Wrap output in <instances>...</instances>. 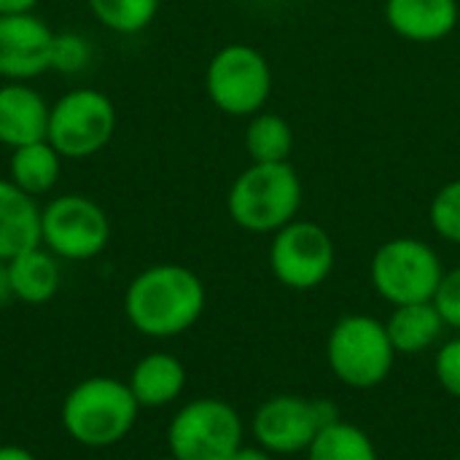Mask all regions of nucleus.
I'll return each mask as SVG.
<instances>
[{"instance_id": "412c9836", "label": "nucleus", "mask_w": 460, "mask_h": 460, "mask_svg": "<svg viewBox=\"0 0 460 460\" xmlns=\"http://www.w3.org/2000/svg\"><path fill=\"white\" fill-rule=\"evenodd\" d=\"M307 460H377L375 442L353 423L334 420L307 450Z\"/></svg>"}, {"instance_id": "6ab92c4d", "label": "nucleus", "mask_w": 460, "mask_h": 460, "mask_svg": "<svg viewBox=\"0 0 460 460\" xmlns=\"http://www.w3.org/2000/svg\"><path fill=\"white\" fill-rule=\"evenodd\" d=\"M62 162L65 159L49 140L19 146L8 156V181L38 199L40 194H49L59 183Z\"/></svg>"}, {"instance_id": "5701e85b", "label": "nucleus", "mask_w": 460, "mask_h": 460, "mask_svg": "<svg viewBox=\"0 0 460 460\" xmlns=\"http://www.w3.org/2000/svg\"><path fill=\"white\" fill-rule=\"evenodd\" d=\"M431 229L445 240L460 245V178L445 183L429 205Z\"/></svg>"}, {"instance_id": "c756f323", "label": "nucleus", "mask_w": 460, "mask_h": 460, "mask_svg": "<svg viewBox=\"0 0 460 460\" xmlns=\"http://www.w3.org/2000/svg\"><path fill=\"white\" fill-rule=\"evenodd\" d=\"M0 460H38L27 447L19 445H3L0 447Z\"/></svg>"}, {"instance_id": "aec40b11", "label": "nucleus", "mask_w": 460, "mask_h": 460, "mask_svg": "<svg viewBox=\"0 0 460 460\" xmlns=\"http://www.w3.org/2000/svg\"><path fill=\"white\" fill-rule=\"evenodd\" d=\"M243 143L251 162H288L294 148V129L280 113L259 111L248 119Z\"/></svg>"}, {"instance_id": "dca6fc26", "label": "nucleus", "mask_w": 460, "mask_h": 460, "mask_svg": "<svg viewBox=\"0 0 460 460\" xmlns=\"http://www.w3.org/2000/svg\"><path fill=\"white\" fill-rule=\"evenodd\" d=\"M127 385L140 410H159L183 394L186 367L170 353H148L132 367Z\"/></svg>"}, {"instance_id": "f257e3e1", "label": "nucleus", "mask_w": 460, "mask_h": 460, "mask_svg": "<svg viewBox=\"0 0 460 460\" xmlns=\"http://www.w3.org/2000/svg\"><path fill=\"white\" fill-rule=\"evenodd\" d=\"M205 283L183 264H154L132 278L124 294L129 326L154 340L189 332L205 313Z\"/></svg>"}, {"instance_id": "c85d7f7f", "label": "nucleus", "mask_w": 460, "mask_h": 460, "mask_svg": "<svg viewBox=\"0 0 460 460\" xmlns=\"http://www.w3.org/2000/svg\"><path fill=\"white\" fill-rule=\"evenodd\" d=\"M13 299V288H11V272H8V261H0V307L8 305Z\"/></svg>"}, {"instance_id": "0eeeda50", "label": "nucleus", "mask_w": 460, "mask_h": 460, "mask_svg": "<svg viewBox=\"0 0 460 460\" xmlns=\"http://www.w3.org/2000/svg\"><path fill=\"white\" fill-rule=\"evenodd\" d=\"M445 275L439 253L418 237H394L383 243L369 264L375 291L394 307L431 302Z\"/></svg>"}, {"instance_id": "7ed1b4c3", "label": "nucleus", "mask_w": 460, "mask_h": 460, "mask_svg": "<svg viewBox=\"0 0 460 460\" xmlns=\"http://www.w3.org/2000/svg\"><path fill=\"white\" fill-rule=\"evenodd\" d=\"M140 404L129 385L116 377H86L62 402L65 434L81 447L102 450L119 445L137 423Z\"/></svg>"}, {"instance_id": "1a4fd4ad", "label": "nucleus", "mask_w": 460, "mask_h": 460, "mask_svg": "<svg viewBox=\"0 0 460 460\" xmlns=\"http://www.w3.org/2000/svg\"><path fill=\"white\" fill-rule=\"evenodd\" d=\"M111 243L108 213L84 194H59L40 208V245L59 261L97 259Z\"/></svg>"}, {"instance_id": "bb28decb", "label": "nucleus", "mask_w": 460, "mask_h": 460, "mask_svg": "<svg viewBox=\"0 0 460 460\" xmlns=\"http://www.w3.org/2000/svg\"><path fill=\"white\" fill-rule=\"evenodd\" d=\"M40 0H0V16H8V13H27V11H35Z\"/></svg>"}, {"instance_id": "4be33fe9", "label": "nucleus", "mask_w": 460, "mask_h": 460, "mask_svg": "<svg viewBox=\"0 0 460 460\" xmlns=\"http://www.w3.org/2000/svg\"><path fill=\"white\" fill-rule=\"evenodd\" d=\"M92 16L116 35L143 32L159 13L162 0H86Z\"/></svg>"}, {"instance_id": "9d476101", "label": "nucleus", "mask_w": 460, "mask_h": 460, "mask_svg": "<svg viewBox=\"0 0 460 460\" xmlns=\"http://www.w3.org/2000/svg\"><path fill=\"white\" fill-rule=\"evenodd\" d=\"M334 420H340V412L332 402L280 394L259 404L251 420V434L256 445L272 456H296L307 453L315 437Z\"/></svg>"}, {"instance_id": "9b49d317", "label": "nucleus", "mask_w": 460, "mask_h": 460, "mask_svg": "<svg viewBox=\"0 0 460 460\" xmlns=\"http://www.w3.org/2000/svg\"><path fill=\"white\" fill-rule=\"evenodd\" d=\"M337 264V248L332 234L315 224L294 218L272 234L270 270L275 280L291 291H313L329 280Z\"/></svg>"}, {"instance_id": "2eb2a0df", "label": "nucleus", "mask_w": 460, "mask_h": 460, "mask_svg": "<svg viewBox=\"0 0 460 460\" xmlns=\"http://www.w3.org/2000/svg\"><path fill=\"white\" fill-rule=\"evenodd\" d=\"M40 245V205L8 178H0V261Z\"/></svg>"}, {"instance_id": "7c9ffc66", "label": "nucleus", "mask_w": 460, "mask_h": 460, "mask_svg": "<svg viewBox=\"0 0 460 460\" xmlns=\"http://www.w3.org/2000/svg\"><path fill=\"white\" fill-rule=\"evenodd\" d=\"M159 460H175V458H159Z\"/></svg>"}, {"instance_id": "39448f33", "label": "nucleus", "mask_w": 460, "mask_h": 460, "mask_svg": "<svg viewBox=\"0 0 460 460\" xmlns=\"http://www.w3.org/2000/svg\"><path fill=\"white\" fill-rule=\"evenodd\" d=\"M205 92L221 113L251 119L272 94L270 59L251 43H226L205 67Z\"/></svg>"}, {"instance_id": "f03ea898", "label": "nucleus", "mask_w": 460, "mask_h": 460, "mask_svg": "<svg viewBox=\"0 0 460 460\" xmlns=\"http://www.w3.org/2000/svg\"><path fill=\"white\" fill-rule=\"evenodd\" d=\"M302 178L291 162H251L229 186L226 213L251 234H275L299 216Z\"/></svg>"}, {"instance_id": "b1692460", "label": "nucleus", "mask_w": 460, "mask_h": 460, "mask_svg": "<svg viewBox=\"0 0 460 460\" xmlns=\"http://www.w3.org/2000/svg\"><path fill=\"white\" fill-rule=\"evenodd\" d=\"M92 62V46L78 32H57L51 49V70L62 75H75Z\"/></svg>"}, {"instance_id": "cd10ccee", "label": "nucleus", "mask_w": 460, "mask_h": 460, "mask_svg": "<svg viewBox=\"0 0 460 460\" xmlns=\"http://www.w3.org/2000/svg\"><path fill=\"white\" fill-rule=\"evenodd\" d=\"M229 460H275V458H272V453H267V450H264V447H259V445H256V447L243 445V447H240V450H237V453H234Z\"/></svg>"}, {"instance_id": "ddd939ff", "label": "nucleus", "mask_w": 460, "mask_h": 460, "mask_svg": "<svg viewBox=\"0 0 460 460\" xmlns=\"http://www.w3.org/2000/svg\"><path fill=\"white\" fill-rule=\"evenodd\" d=\"M49 102L27 81H5L0 86V146L19 148L46 140Z\"/></svg>"}, {"instance_id": "2f4dec72", "label": "nucleus", "mask_w": 460, "mask_h": 460, "mask_svg": "<svg viewBox=\"0 0 460 460\" xmlns=\"http://www.w3.org/2000/svg\"><path fill=\"white\" fill-rule=\"evenodd\" d=\"M456 460H460V456H458V458H456Z\"/></svg>"}, {"instance_id": "f3484780", "label": "nucleus", "mask_w": 460, "mask_h": 460, "mask_svg": "<svg viewBox=\"0 0 460 460\" xmlns=\"http://www.w3.org/2000/svg\"><path fill=\"white\" fill-rule=\"evenodd\" d=\"M8 272H11L13 299L24 305H46L59 294L62 267H59V259L43 245H35L13 256L8 261Z\"/></svg>"}, {"instance_id": "393cba45", "label": "nucleus", "mask_w": 460, "mask_h": 460, "mask_svg": "<svg viewBox=\"0 0 460 460\" xmlns=\"http://www.w3.org/2000/svg\"><path fill=\"white\" fill-rule=\"evenodd\" d=\"M431 302L439 310L445 326L460 332V267L445 270V275L439 280V288H437Z\"/></svg>"}, {"instance_id": "6e6552de", "label": "nucleus", "mask_w": 460, "mask_h": 460, "mask_svg": "<svg viewBox=\"0 0 460 460\" xmlns=\"http://www.w3.org/2000/svg\"><path fill=\"white\" fill-rule=\"evenodd\" d=\"M167 447L175 460H229L243 447V420L224 399H194L170 420Z\"/></svg>"}, {"instance_id": "473e14b6", "label": "nucleus", "mask_w": 460, "mask_h": 460, "mask_svg": "<svg viewBox=\"0 0 460 460\" xmlns=\"http://www.w3.org/2000/svg\"><path fill=\"white\" fill-rule=\"evenodd\" d=\"M70 3H73V0H70Z\"/></svg>"}, {"instance_id": "20e7f679", "label": "nucleus", "mask_w": 460, "mask_h": 460, "mask_svg": "<svg viewBox=\"0 0 460 460\" xmlns=\"http://www.w3.org/2000/svg\"><path fill=\"white\" fill-rule=\"evenodd\" d=\"M326 358L342 385L369 391L388 380L396 350L383 321L356 313L340 318L329 332Z\"/></svg>"}, {"instance_id": "a878e982", "label": "nucleus", "mask_w": 460, "mask_h": 460, "mask_svg": "<svg viewBox=\"0 0 460 460\" xmlns=\"http://www.w3.org/2000/svg\"><path fill=\"white\" fill-rule=\"evenodd\" d=\"M434 372L439 385L445 388V394H450L453 399L460 402V337L445 342L437 353L434 361Z\"/></svg>"}, {"instance_id": "423d86ee", "label": "nucleus", "mask_w": 460, "mask_h": 460, "mask_svg": "<svg viewBox=\"0 0 460 460\" xmlns=\"http://www.w3.org/2000/svg\"><path fill=\"white\" fill-rule=\"evenodd\" d=\"M113 135L116 105L100 89H70L49 108L46 140L57 148L62 159H89L105 151Z\"/></svg>"}, {"instance_id": "4468645a", "label": "nucleus", "mask_w": 460, "mask_h": 460, "mask_svg": "<svg viewBox=\"0 0 460 460\" xmlns=\"http://www.w3.org/2000/svg\"><path fill=\"white\" fill-rule=\"evenodd\" d=\"M388 27L412 43L445 40L460 22L458 0H385Z\"/></svg>"}, {"instance_id": "f8f14e48", "label": "nucleus", "mask_w": 460, "mask_h": 460, "mask_svg": "<svg viewBox=\"0 0 460 460\" xmlns=\"http://www.w3.org/2000/svg\"><path fill=\"white\" fill-rule=\"evenodd\" d=\"M57 32L35 13L0 16V78L32 81L51 70V49Z\"/></svg>"}, {"instance_id": "a211bd4d", "label": "nucleus", "mask_w": 460, "mask_h": 460, "mask_svg": "<svg viewBox=\"0 0 460 460\" xmlns=\"http://www.w3.org/2000/svg\"><path fill=\"white\" fill-rule=\"evenodd\" d=\"M445 321L434 302H415V305H399L394 307L391 318L385 321V332L391 337V345L402 356H418L426 353L439 342L445 334Z\"/></svg>"}]
</instances>
